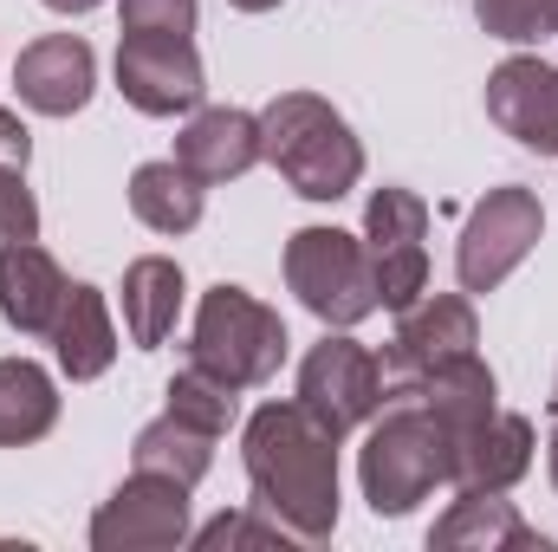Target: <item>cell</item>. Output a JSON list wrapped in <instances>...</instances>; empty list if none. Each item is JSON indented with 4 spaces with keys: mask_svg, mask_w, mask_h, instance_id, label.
<instances>
[{
    "mask_svg": "<svg viewBox=\"0 0 558 552\" xmlns=\"http://www.w3.org/2000/svg\"><path fill=\"white\" fill-rule=\"evenodd\" d=\"M46 7H52V13H65V20H72V13H92V7H105V0H46Z\"/></svg>",
    "mask_w": 558,
    "mask_h": 552,
    "instance_id": "31",
    "label": "cell"
},
{
    "mask_svg": "<svg viewBox=\"0 0 558 552\" xmlns=\"http://www.w3.org/2000/svg\"><path fill=\"white\" fill-rule=\"evenodd\" d=\"M546 475H553V488H558V384H553V435H546Z\"/></svg>",
    "mask_w": 558,
    "mask_h": 552,
    "instance_id": "30",
    "label": "cell"
},
{
    "mask_svg": "<svg viewBox=\"0 0 558 552\" xmlns=\"http://www.w3.org/2000/svg\"><path fill=\"white\" fill-rule=\"evenodd\" d=\"M175 163L195 176V182H234L247 176L254 163H267L260 149V118L254 111H234V105H215V111H195L175 137Z\"/></svg>",
    "mask_w": 558,
    "mask_h": 552,
    "instance_id": "15",
    "label": "cell"
},
{
    "mask_svg": "<svg viewBox=\"0 0 558 552\" xmlns=\"http://www.w3.org/2000/svg\"><path fill=\"white\" fill-rule=\"evenodd\" d=\"M202 552H221V547H286L292 533L279 527V520H254V514H221V520H208L202 533H189Z\"/></svg>",
    "mask_w": 558,
    "mask_h": 552,
    "instance_id": "27",
    "label": "cell"
},
{
    "mask_svg": "<svg viewBox=\"0 0 558 552\" xmlns=\"http://www.w3.org/2000/svg\"><path fill=\"white\" fill-rule=\"evenodd\" d=\"M228 7H241V13H274L279 0H228Z\"/></svg>",
    "mask_w": 558,
    "mask_h": 552,
    "instance_id": "32",
    "label": "cell"
},
{
    "mask_svg": "<svg viewBox=\"0 0 558 552\" xmlns=\"http://www.w3.org/2000/svg\"><path fill=\"white\" fill-rule=\"evenodd\" d=\"M435 552H546L553 540L539 527L520 520V507L507 494H481V488H461L454 507L435 520L428 533Z\"/></svg>",
    "mask_w": 558,
    "mask_h": 552,
    "instance_id": "17",
    "label": "cell"
},
{
    "mask_svg": "<svg viewBox=\"0 0 558 552\" xmlns=\"http://www.w3.org/2000/svg\"><path fill=\"white\" fill-rule=\"evenodd\" d=\"M546 235V208L533 189L507 182V189H487L461 228V248H454V274H461V292H494L500 279L513 274Z\"/></svg>",
    "mask_w": 558,
    "mask_h": 552,
    "instance_id": "6",
    "label": "cell"
},
{
    "mask_svg": "<svg viewBox=\"0 0 558 552\" xmlns=\"http://www.w3.org/2000/svg\"><path fill=\"white\" fill-rule=\"evenodd\" d=\"M175 312H182V267L162 261V254L131 261L124 267V325H131V345L156 351L175 332Z\"/></svg>",
    "mask_w": 558,
    "mask_h": 552,
    "instance_id": "21",
    "label": "cell"
},
{
    "mask_svg": "<svg viewBox=\"0 0 558 552\" xmlns=\"http://www.w3.org/2000/svg\"><path fill=\"white\" fill-rule=\"evenodd\" d=\"M428 202L416 189H377L364 208V248L377 267V299L390 312L416 305L428 292Z\"/></svg>",
    "mask_w": 558,
    "mask_h": 552,
    "instance_id": "9",
    "label": "cell"
},
{
    "mask_svg": "<svg viewBox=\"0 0 558 552\" xmlns=\"http://www.w3.org/2000/svg\"><path fill=\"white\" fill-rule=\"evenodd\" d=\"M13 85H20V105H33L39 118H72L92 105V85H98V59L78 33H46L20 52L13 65Z\"/></svg>",
    "mask_w": 558,
    "mask_h": 552,
    "instance_id": "13",
    "label": "cell"
},
{
    "mask_svg": "<svg viewBox=\"0 0 558 552\" xmlns=\"http://www.w3.org/2000/svg\"><path fill=\"white\" fill-rule=\"evenodd\" d=\"M474 20L507 46H533L558 33V0H474Z\"/></svg>",
    "mask_w": 558,
    "mask_h": 552,
    "instance_id": "25",
    "label": "cell"
},
{
    "mask_svg": "<svg viewBox=\"0 0 558 552\" xmlns=\"http://www.w3.org/2000/svg\"><path fill=\"white\" fill-rule=\"evenodd\" d=\"M299 404L318 416L331 435H351V429H364L371 416L384 410V364L357 338L325 332L305 351V364H299Z\"/></svg>",
    "mask_w": 558,
    "mask_h": 552,
    "instance_id": "8",
    "label": "cell"
},
{
    "mask_svg": "<svg viewBox=\"0 0 558 552\" xmlns=\"http://www.w3.org/2000/svg\"><path fill=\"white\" fill-rule=\"evenodd\" d=\"M0 163H33V137H26V124L13 118V111H0Z\"/></svg>",
    "mask_w": 558,
    "mask_h": 552,
    "instance_id": "29",
    "label": "cell"
},
{
    "mask_svg": "<svg viewBox=\"0 0 558 552\" xmlns=\"http://www.w3.org/2000/svg\"><path fill=\"white\" fill-rule=\"evenodd\" d=\"M487 118L513 143L558 156V65H546L539 52L500 59L494 79H487Z\"/></svg>",
    "mask_w": 558,
    "mask_h": 552,
    "instance_id": "12",
    "label": "cell"
},
{
    "mask_svg": "<svg viewBox=\"0 0 558 552\" xmlns=\"http://www.w3.org/2000/svg\"><path fill=\"white\" fill-rule=\"evenodd\" d=\"M286 286L331 332H351V325H364L384 305L364 235H344V228H299L286 241Z\"/></svg>",
    "mask_w": 558,
    "mask_h": 552,
    "instance_id": "5",
    "label": "cell"
},
{
    "mask_svg": "<svg viewBox=\"0 0 558 552\" xmlns=\"http://www.w3.org/2000/svg\"><path fill=\"white\" fill-rule=\"evenodd\" d=\"M533 422L513 410H494L487 422H474L461 442H454V488H481V494H507L526 481L533 468Z\"/></svg>",
    "mask_w": 558,
    "mask_h": 552,
    "instance_id": "16",
    "label": "cell"
},
{
    "mask_svg": "<svg viewBox=\"0 0 558 552\" xmlns=\"http://www.w3.org/2000/svg\"><path fill=\"white\" fill-rule=\"evenodd\" d=\"M52 351H59V371H65L72 384H92V377L111 371V358H118V325H111V305H105L98 286H72V292H65V312H59V325H52Z\"/></svg>",
    "mask_w": 558,
    "mask_h": 552,
    "instance_id": "18",
    "label": "cell"
},
{
    "mask_svg": "<svg viewBox=\"0 0 558 552\" xmlns=\"http://www.w3.org/2000/svg\"><path fill=\"white\" fill-rule=\"evenodd\" d=\"M65 292L72 279L59 274V261L39 241H0V319L20 338H52Z\"/></svg>",
    "mask_w": 558,
    "mask_h": 552,
    "instance_id": "14",
    "label": "cell"
},
{
    "mask_svg": "<svg viewBox=\"0 0 558 552\" xmlns=\"http://www.w3.org/2000/svg\"><path fill=\"white\" fill-rule=\"evenodd\" d=\"M202 195H208V182H195L175 156L169 163H143L131 176V215L143 228H156V235H189L202 221Z\"/></svg>",
    "mask_w": 558,
    "mask_h": 552,
    "instance_id": "23",
    "label": "cell"
},
{
    "mask_svg": "<svg viewBox=\"0 0 558 552\" xmlns=\"http://www.w3.org/2000/svg\"><path fill=\"white\" fill-rule=\"evenodd\" d=\"M215 442H221V435H208V429L182 422L175 410H162L156 422H143V429H137L131 461H137L143 475H169V481L195 488V481L215 468Z\"/></svg>",
    "mask_w": 558,
    "mask_h": 552,
    "instance_id": "22",
    "label": "cell"
},
{
    "mask_svg": "<svg viewBox=\"0 0 558 552\" xmlns=\"http://www.w3.org/2000/svg\"><path fill=\"white\" fill-rule=\"evenodd\" d=\"M124 33H195V0H124Z\"/></svg>",
    "mask_w": 558,
    "mask_h": 552,
    "instance_id": "28",
    "label": "cell"
},
{
    "mask_svg": "<svg viewBox=\"0 0 558 552\" xmlns=\"http://www.w3.org/2000/svg\"><path fill=\"white\" fill-rule=\"evenodd\" d=\"M481 345V325H474V305L461 292H422L416 305L397 312V338L384 345V404L403 397L410 384H422L428 371H441L448 358H468Z\"/></svg>",
    "mask_w": 558,
    "mask_h": 552,
    "instance_id": "7",
    "label": "cell"
},
{
    "mask_svg": "<svg viewBox=\"0 0 558 552\" xmlns=\"http://www.w3.org/2000/svg\"><path fill=\"white\" fill-rule=\"evenodd\" d=\"M59 422V384L33 358H0V448H26L52 435Z\"/></svg>",
    "mask_w": 558,
    "mask_h": 552,
    "instance_id": "20",
    "label": "cell"
},
{
    "mask_svg": "<svg viewBox=\"0 0 558 552\" xmlns=\"http://www.w3.org/2000/svg\"><path fill=\"white\" fill-rule=\"evenodd\" d=\"M357 481L377 520H403L435 488H454V435L416 397H390L357 448Z\"/></svg>",
    "mask_w": 558,
    "mask_h": 552,
    "instance_id": "2",
    "label": "cell"
},
{
    "mask_svg": "<svg viewBox=\"0 0 558 552\" xmlns=\"http://www.w3.org/2000/svg\"><path fill=\"white\" fill-rule=\"evenodd\" d=\"M169 410L182 416V422H195V429H208V435H228V422L241 410V391L234 384H221L215 371H202V364H182L175 377H169Z\"/></svg>",
    "mask_w": 558,
    "mask_h": 552,
    "instance_id": "24",
    "label": "cell"
},
{
    "mask_svg": "<svg viewBox=\"0 0 558 552\" xmlns=\"http://www.w3.org/2000/svg\"><path fill=\"white\" fill-rule=\"evenodd\" d=\"M189 364L215 371L234 391H260L274 384L286 364V319L267 299H254L247 286H208L189 325Z\"/></svg>",
    "mask_w": 558,
    "mask_h": 552,
    "instance_id": "4",
    "label": "cell"
},
{
    "mask_svg": "<svg viewBox=\"0 0 558 552\" xmlns=\"http://www.w3.org/2000/svg\"><path fill=\"white\" fill-rule=\"evenodd\" d=\"M260 149L292 182V195H305V202H338V195H351L364 182L357 131L312 92H279L260 111Z\"/></svg>",
    "mask_w": 558,
    "mask_h": 552,
    "instance_id": "3",
    "label": "cell"
},
{
    "mask_svg": "<svg viewBox=\"0 0 558 552\" xmlns=\"http://www.w3.org/2000/svg\"><path fill=\"white\" fill-rule=\"evenodd\" d=\"M0 241H39V202L20 163H0Z\"/></svg>",
    "mask_w": 558,
    "mask_h": 552,
    "instance_id": "26",
    "label": "cell"
},
{
    "mask_svg": "<svg viewBox=\"0 0 558 552\" xmlns=\"http://www.w3.org/2000/svg\"><path fill=\"white\" fill-rule=\"evenodd\" d=\"M403 397H416L422 410L441 416V429H448L454 442H461L474 422H487V416L500 410V404H494L500 391H494V371L481 364V351H468V358H448L441 371H428V377H422V384H410Z\"/></svg>",
    "mask_w": 558,
    "mask_h": 552,
    "instance_id": "19",
    "label": "cell"
},
{
    "mask_svg": "<svg viewBox=\"0 0 558 552\" xmlns=\"http://www.w3.org/2000/svg\"><path fill=\"white\" fill-rule=\"evenodd\" d=\"M189 488L169 475H131L98 514H92V547L98 552H169L189 547Z\"/></svg>",
    "mask_w": 558,
    "mask_h": 552,
    "instance_id": "10",
    "label": "cell"
},
{
    "mask_svg": "<svg viewBox=\"0 0 558 552\" xmlns=\"http://www.w3.org/2000/svg\"><path fill=\"white\" fill-rule=\"evenodd\" d=\"M338 442L344 435H331L299 397L260 404L247 416L241 455H247L254 507L279 520L299 547H318L338 527Z\"/></svg>",
    "mask_w": 558,
    "mask_h": 552,
    "instance_id": "1",
    "label": "cell"
},
{
    "mask_svg": "<svg viewBox=\"0 0 558 552\" xmlns=\"http://www.w3.org/2000/svg\"><path fill=\"white\" fill-rule=\"evenodd\" d=\"M118 92L137 105L143 118L195 111L202 92H208L195 39L189 33H124L118 39Z\"/></svg>",
    "mask_w": 558,
    "mask_h": 552,
    "instance_id": "11",
    "label": "cell"
}]
</instances>
